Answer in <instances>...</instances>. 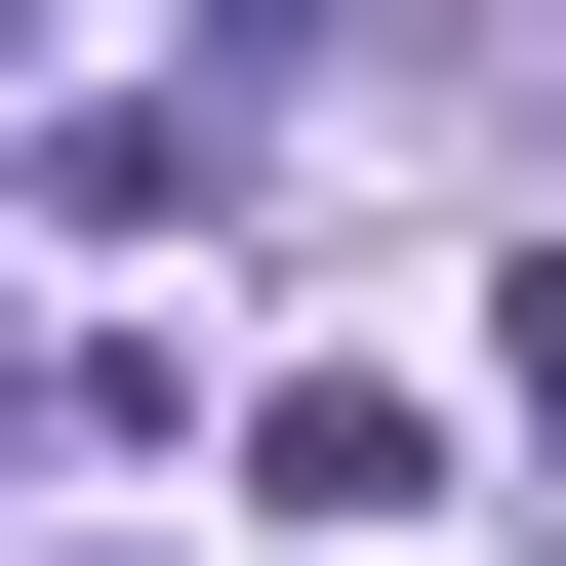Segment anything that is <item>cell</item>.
Instances as JSON below:
<instances>
[{"instance_id":"cell-1","label":"cell","mask_w":566,"mask_h":566,"mask_svg":"<svg viewBox=\"0 0 566 566\" xmlns=\"http://www.w3.org/2000/svg\"><path fill=\"white\" fill-rule=\"evenodd\" d=\"M41 202H82V243H202V202H243V82H82Z\"/></svg>"},{"instance_id":"cell-2","label":"cell","mask_w":566,"mask_h":566,"mask_svg":"<svg viewBox=\"0 0 566 566\" xmlns=\"http://www.w3.org/2000/svg\"><path fill=\"white\" fill-rule=\"evenodd\" d=\"M526 405H566V243H526Z\"/></svg>"}]
</instances>
